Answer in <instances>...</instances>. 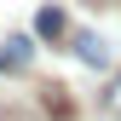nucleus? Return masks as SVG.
Returning a JSON list of instances; mask_svg holds the SVG:
<instances>
[{
	"label": "nucleus",
	"instance_id": "2",
	"mask_svg": "<svg viewBox=\"0 0 121 121\" xmlns=\"http://www.w3.org/2000/svg\"><path fill=\"white\" fill-rule=\"evenodd\" d=\"M75 58H81V64H92V69H104V64H110V46H104L92 29H81V35H75Z\"/></svg>",
	"mask_w": 121,
	"mask_h": 121
},
{
	"label": "nucleus",
	"instance_id": "1",
	"mask_svg": "<svg viewBox=\"0 0 121 121\" xmlns=\"http://www.w3.org/2000/svg\"><path fill=\"white\" fill-rule=\"evenodd\" d=\"M29 58H35L29 35H6L0 40V69H29Z\"/></svg>",
	"mask_w": 121,
	"mask_h": 121
},
{
	"label": "nucleus",
	"instance_id": "3",
	"mask_svg": "<svg viewBox=\"0 0 121 121\" xmlns=\"http://www.w3.org/2000/svg\"><path fill=\"white\" fill-rule=\"evenodd\" d=\"M64 29H69V23H64V12H58V6H46V12L35 17V35H40V40H58Z\"/></svg>",
	"mask_w": 121,
	"mask_h": 121
},
{
	"label": "nucleus",
	"instance_id": "4",
	"mask_svg": "<svg viewBox=\"0 0 121 121\" xmlns=\"http://www.w3.org/2000/svg\"><path fill=\"white\" fill-rule=\"evenodd\" d=\"M104 110H115V115H121V69L110 75V92H104Z\"/></svg>",
	"mask_w": 121,
	"mask_h": 121
}]
</instances>
